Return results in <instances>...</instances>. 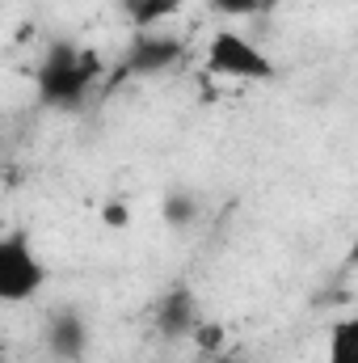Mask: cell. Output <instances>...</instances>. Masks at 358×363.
<instances>
[{
  "mask_svg": "<svg viewBox=\"0 0 358 363\" xmlns=\"http://www.w3.org/2000/svg\"><path fill=\"white\" fill-rule=\"evenodd\" d=\"M101 72H105V64L93 47L55 43V47H47V55L34 68V93L51 110H81L93 85L101 81Z\"/></svg>",
  "mask_w": 358,
  "mask_h": 363,
  "instance_id": "obj_1",
  "label": "cell"
},
{
  "mask_svg": "<svg viewBox=\"0 0 358 363\" xmlns=\"http://www.w3.org/2000/svg\"><path fill=\"white\" fill-rule=\"evenodd\" d=\"M202 68L211 77L241 81V85H262V81H274V72H278L266 51L253 38L236 34V30H215L211 34L207 51H202Z\"/></svg>",
  "mask_w": 358,
  "mask_h": 363,
  "instance_id": "obj_2",
  "label": "cell"
},
{
  "mask_svg": "<svg viewBox=\"0 0 358 363\" xmlns=\"http://www.w3.org/2000/svg\"><path fill=\"white\" fill-rule=\"evenodd\" d=\"M47 287V262L34 254V241L21 228H8L0 237V300L25 304Z\"/></svg>",
  "mask_w": 358,
  "mask_h": 363,
  "instance_id": "obj_3",
  "label": "cell"
},
{
  "mask_svg": "<svg viewBox=\"0 0 358 363\" xmlns=\"http://www.w3.org/2000/svg\"><path fill=\"white\" fill-rule=\"evenodd\" d=\"M185 55V43L169 30H135L131 34V47H127V60H122V72L118 77H135V81H152L161 72H169Z\"/></svg>",
  "mask_w": 358,
  "mask_h": 363,
  "instance_id": "obj_4",
  "label": "cell"
},
{
  "mask_svg": "<svg viewBox=\"0 0 358 363\" xmlns=\"http://www.w3.org/2000/svg\"><path fill=\"white\" fill-rule=\"evenodd\" d=\"M202 321H207V317H202V308H198V296H194V287H185V283L169 287V291L161 296L156 313H152L156 334H161V338H169V342L194 338Z\"/></svg>",
  "mask_w": 358,
  "mask_h": 363,
  "instance_id": "obj_5",
  "label": "cell"
},
{
  "mask_svg": "<svg viewBox=\"0 0 358 363\" xmlns=\"http://www.w3.org/2000/svg\"><path fill=\"white\" fill-rule=\"evenodd\" d=\"M47 351L64 363H81L89 351V321L76 308H55L47 317Z\"/></svg>",
  "mask_w": 358,
  "mask_h": 363,
  "instance_id": "obj_6",
  "label": "cell"
},
{
  "mask_svg": "<svg viewBox=\"0 0 358 363\" xmlns=\"http://www.w3.org/2000/svg\"><path fill=\"white\" fill-rule=\"evenodd\" d=\"M325 363H358V313H346L329 325Z\"/></svg>",
  "mask_w": 358,
  "mask_h": 363,
  "instance_id": "obj_7",
  "label": "cell"
},
{
  "mask_svg": "<svg viewBox=\"0 0 358 363\" xmlns=\"http://www.w3.org/2000/svg\"><path fill=\"white\" fill-rule=\"evenodd\" d=\"M185 0H127V17L135 30H161Z\"/></svg>",
  "mask_w": 358,
  "mask_h": 363,
  "instance_id": "obj_8",
  "label": "cell"
},
{
  "mask_svg": "<svg viewBox=\"0 0 358 363\" xmlns=\"http://www.w3.org/2000/svg\"><path fill=\"white\" fill-rule=\"evenodd\" d=\"M194 216H198V207H194V194H185V190H173V194L165 199V220H169L173 228H185Z\"/></svg>",
  "mask_w": 358,
  "mask_h": 363,
  "instance_id": "obj_9",
  "label": "cell"
},
{
  "mask_svg": "<svg viewBox=\"0 0 358 363\" xmlns=\"http://www.w3.org/2000/svg\"><path fill=\"white\" fill-rule=\"evenodd\" d=\"M215 13L224 17H249V13H262V0H207Z\"/></svg>",
  "mask_w": 358,
  "mask_h": 363,
  "instance_id": "obj_10",
  "label": "cell"
},
{
  "mask_svg": "<svg viewBox=\"0 0 358 363\" xmlns=\"http://www.w3.org/2000/svg\"><path fill=\"white\" fill-rule=\"evenodd\" d=\"M101 220H105V224H114V228H118V224H127V207H118V203H110V207H105V211H101Z\"/></svg>",
  "mask_w": 358,
  "mask_h": 363,
  "instance_id": "obj_11",
  "label": "cell"
},
{
  "mask_svg": "<svg viewBox=\"0 0 358 363\" xmlns=\"http://www.w3.org/2000/svg\"><path fill=\"white\" fill-rule=\"evenodd\" d=\"M211 363H241V359H236V351H219V355H211Z\"/></svg>",
  "mask_w": 358,
  "mask_h": 363,
  "instance_id": "obj_12",
  "label": "cell"
},
{
  "mask_svg": "<svg viewBox=\"0 0 358 363\" xmlns=\"http://www.w3.org/2000/svg\"><path fill=\"white\" fill-rule=\"evenodd\" d=\"M278 4H282V0H262V9H266V13H270V9H278Z\"/></svg>",
  "mask_w": 358,
  "mask_h": 363,
  "instance_id": "obj_13",
  "label": "cell"
}]
</instances>
